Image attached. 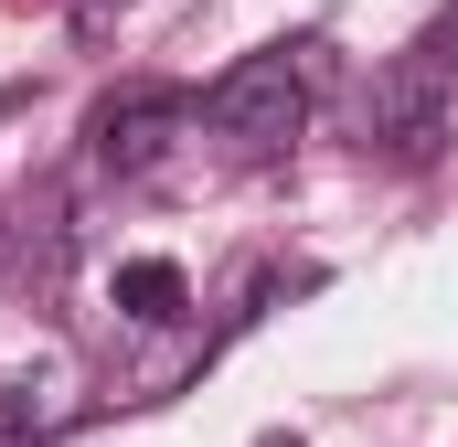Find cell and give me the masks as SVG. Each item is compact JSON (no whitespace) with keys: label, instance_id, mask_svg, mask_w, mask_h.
Listing matches in <instances>:
<instances>
[{"label":"cell","instance_id":"5","mask_svg":"<svg viewBox=\"0 0 458 447\" xmlns=\"http://www.w3.org/2000/svg\"><path fill=\"white\" fill-rule=\"evenodd\" d=\"M416 54H427V64H448V75H458V11H448V21H427V43H416Z\"/></svg>","mask_w":458,"mask_h":447},{"label":"cell","instance_id":"1","mask_svg":"<svg viewBox=\"0 0 458 447\" xmlns=\"http://www.w3.org/2000/svg\"><path fill=\"white\" fill-rule=\"evenodd\" d=\"M310 97H320V43H277V54H245L234 75H214L203 128L234 149H277V139H299Z\"/></svg>","mask_w":458,"mask_h":447},{"label":"cell","instance_id":"3","mask_svg":"<svg viewBox=\"0 0 458 447\" xmlns=\"http://www.w3.org/2000/svg\"><path fill=\"white\" fill-rule=\"evenodd\" d=\"M192 117V97H171V86H128L97 107V160L107 171H149L160 149H171V128Z\"/></svg>","mask_w":458,"mask_h":447},{"label":"cell","instance_id":"2","mask_svg":"<svg viewBox=\"0 0 458 447\" xmlns=\"http://www.w3.org/2000/svg\"><path fill=\"white\" fill-rule=\"evenodd\" d=\"M448 117H458V75H448V64H427V54H405V64L373 75V97H362V139H373L384 160H427V149L448 139Z\"/></svg>","mask_w":458,"mask_h":447},{"label":"cell","instance_id":"6","mask_svg":"<svg viewBox=\"0 0 458 447\" xmlns=\"http://www.w3.org/2000/svg\"><path fill=\"white\" fill-rule=\"evenodd\" d=\"M267 447H299V437H267Z\"/></svg>","mask_w":458,"mask_h":447},{"label":"cell","instance_id":"4","mask_svg":"<svg viewBox=\"0 0 458 447\" xmlns=\"http://www.w3.org/2000/svg\"><path fill=\"white\" fill-rule=\"evenodd\" d=\"M182 299H192V288H182V266H171V256L117 266V309H128V320H182Z\"/></svg>","mask_w":458,"mask_h":447}]
</instances>
